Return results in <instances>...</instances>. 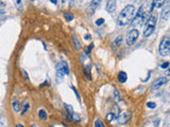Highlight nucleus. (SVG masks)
Returning <instances> with one entry per match:
<instances>
[{
  "mask_svg": "<svg viewBox=\"0 0 170 127\" xmlns=\"http://www.w3.org/2000/svg\"><path fill=\"white\" fill-rule=\"evenodd\" d=\"M167 82H168V80H167L166 77H158V78H156V79L153 82L151 88H152L153 90H156V89H158L160 87H162L163 85L167 84Z\"/></svg>",
  "mask_w": 170,
  "mask_h": 127,
  "instance_id": "0eeeda50",
  "label": "nucleus"
},
{
  "mask_svg": "<svg viewBox=\"0 0 170 127\" xmlns=\"http://www.w3.org/2000/svg\"><path fill=\"white\" fill-rule=\"evenodd\" d=\"M156 3H158V4H157V7H162V5H163V3H164V1H162V2L160 1V2H156Z\"/></svg>",
  "mask_w": 170,
  "mask_h": 127,
  "instance_id": "c85d7f7f",
  "label": "nucleus"
},
{
  "mask_svg": "<svg viewBox=\"0 0 170 127\" xmlns=\"http://www.w3.org/2000/svg\"><path fill=\"white\" fill-rule=\"evenodd\" d=\"M72 40H73V45H75L76 49H77L78 51L81 50V47H82V46H81V42H80V40L78 39V37H77L75 34L72 35Z\"/></svg>",
  "mask_w": 170,
  "mask_h": 127,
  "instance_id": "f8f14e48",
  "label": "nucleus"
},
{
  "mask_svg": "<svg viewBox=\"0 0 170 127\" xmlns=\"http://www.w3.org/2000/svg\"><path fill=\"white\" fill-rule=\"evenodd\" d=\"M51 2H52V3H54V4H56V3H57V1H55V0H52Z\"/></svg>",
  "mask_w": 170,
  "mask_h": 127,
  "instance_id": "7c9ffc66",
  "label": "nucleus"
},
{
  "mask_svg": "<svg viewBox=\"0 0 170 127\" xmlns=\"http://www.w3.org/2000/svg\"><path fill=\"white\" fill-rule=\"evenodd\" d=\"M95 127H104V125H103V123L101 122L100 119H97V120H96V122H95Z\"/></svg>",
  "mask_w": 170,
  "mask_h": 127,
  "instance_id": "aec40b11",
  "label": "nucleus"
},
{
  "mask_svg": "<svg viewBox=\"0 0 170 127\" xmlns=\"http://www.w3.org/2000/svg\"><path fill=\"white\" fill-rule=\"evenodd\" d=\"M23 72H24V75H25V76H26V78H27V79H29V77H28V73H27V72H26V71H25V70H24V71H23Z\"/></svg>",
  "mask_w": 170,
  "mask_h": 127,
  "instance_id": "cd10ccee",
  "label": "nucleus"
},
{
  "mask_svg": "<svg viewBox=\"0 0 170 127\" xmlns=\"http://www.w3.org/2000/svg\"><path fill=\"white\" fill-rule=\"evenodd\" d=\"M130 119H131V113L125 111V112L119 114V117H118V119H117V123L120 124V125H122V124H126L128 122L130 121Z\"/></svg>",
  "mask_w": 170,
  "mask_h": 127,
  "instance_id": "423d86ee",
  "label": "nucleus"
},
{
  "mask_svg": "<svg viewBox=\"0 0 170 127\" xmlns=\"http://www.w3.org/2000/svg\"><path fill=\"white\" fill-rule=\"evenodd\" d=\"M114 119H115V113H113V112H110V113H108V116H106V120L109 122L113 121Z\"/></svg>",
  "mask_w": 170,
  "mask_h": 127,
  "instance_id": "6ab92c4d",
  "label": "nucleus"
},
{
  "mask_svg": "<svg viewBox=\"0 0 170 127\" xmlns=\"http://www.w3.org/2000/svg\"><path fill=\"white\" fill-rule=\"evenodd\" d=\"M156 20H157L156 14H152L150 17L147 19L145 30H144V36L145 37H149L153 33V31L155 29V26H156Z\"/></svg>",
  "mask_w": 170,
  "mask_h": 127,
  "instance_id": "7ed1b4c3",
  "label": "nucleus"
},
{
  "mask_svg": "<svg viewBox=\"0 0 170 127\" xmlns=\"http://www.w3.org/2000/svg\"><path fill=\"white\" fill-rule=\"evenodd\" d=\"M71 89H72V90H73V92H75V93H76V95H77V97H78V100H79V101H80V99H81V97H80V94H79V92H78V91H77V89H76V88H75V87H73V86H72V87H71Z\"/></svg>",
  "mask_w": 170,
  "mask_h": 127,
  "instance_id": "b1692460",
  "label": "nucleus"
},
{
  "mask_svg": "<svg viewBox=\"0 0 170 127\" xmlns=\"http://www.w3.org/2000/svg\"><path fill=\"white\" fill-rule=\"evenodd\" d=\"M155 4H156V1H152L150 4H148V3L141 4V7L138 9V11H137V13H136L135 18H134L133 21H132V26H133V27H137V26L141 25L146 19H148L149 14L152 13V11H153Z\"/></svg>",
  "mask_w": 170,
  "mask_h": 127,
  "instance_id": "f257e3e1",
  "label": "nucleus"
},
{
  "mask_svg": "<svg viewBox=\"0 0 170 127\" xmlns=\"http://www.w3.org/2000/svg\"><path fill=\"white\" fill-rule=\"evenodd\" d=\"M162 17H163L165 20H168V18H169V7L165 8V10L162 12Z\"/></svg>",
  "mask_w": 170,
  "mask_h": 127,
  "instance_id": "4468645a",
  "label": "nucleus"
},
{
  "mask_svg": "<svg viewBox=\"0 0 170 127\" xmlns=\"http://www.w3.org/2000/svg\"><path fill=\"white\" fill-rule=\"evenodd\" d=\"M138 35H139L138 30H136V29L131 30L129 33H128V36H126V45L128 46H133L136 42L137 38H138Z\"/></svg>",
  "mask_w": 170,
  "mask_h": 127,
  "instance_id": "39448f33",
  "label": "nucleus"
},
{
  "mask_svg": "<svg viewBox=\"0 0 170 127\" xmlns=\"http://www.w3.org/2000/svg\"><path fill=\"white\" fill-rule=\"evenodd\" d=\"M168 67H169V62L168 61H166V62H164V63H162V65H161V68H163V69H166Z\"/></svg>",
  "mask_w": 170,
  "mask_h": 127,
  "instance_id": "393cba45",
  "label": "nucleus"
},
{
  "mask_svg": "<svg viewBox=\"0 0 170 127\" xmlns=\"http://www.w3.org/2000/svg\"><path fill=\"white\" fill-rule=\"evenodd\" d=\"M103 22H104V19H103V18H99V19H97V21H96V25H97V26H101V25H103Z\"/></svg>",
  "mask_w": 170,
  "mask_h": 127,
  "instance_id": "4be33fe9",
  "label": "nucleus"
},
{
  "mask_svg": "<svg viewBox=\"0 0 170 127\" xmlns=\"http://www.w3.org/2000/svg\"><path fill=\"white\" fill-rule=\"evenodd\" d=\"M147 106H148L149 108H155V107H156V104L153 103V102H148V103H147Z\"/></svg>",
  "mask_w": 170,
  "mask_h": 127,
  "instance_id": "412c9836",
  "label": "nucleus"
},
{
  "mask_svg": "<svg viewBox=\"0 0 170 127\" xmlns=\"http://www.w3.org/2000/svg\"><path fill=\"white\" fill-rule=\"evenodd\" d=\"M126 78H128V75H126L125 72H123V71L119 72V74H118V79H119V82L124 83V82L126 80Z\"/></svg>",
  "mask_w": 170,
  "mask_h": 127,
  "instance_id": "ddd939ff",
  "label": "nucleus"
},
{
  "mask_svg": "<svg viewBox=\"0 0 170 127\" xmlns=\"http://www.w3.org/2000/svg\"><path fill=\"white\" fill-rule=\"evenodd\" d=\"M64 75H65V74L63 73V71L61 69V66H60V62H59L56 65V82L61 83L63 80V78H64Z\"/></svg>",
  "mask_w": 170,
  "mask_h": 127,
  "instance_id": "6e6552de",
  "label": "nucleus"
},
{
  "mask_svg": "<svg viewBox=\"0 0 170 127\" xmlns=\"http://www.w3.org/2000/svg\"><path fill=\"white\" fill-rule=\"evenodd\" d=\"M114 97H115V100H116V101H118V100H119V93H118V90H117V89H115V90H114Z\"/></svg>",
  "mask_w": 170,
  "mask_h": 127,
  "instance_id": "5701e85b",
  "label": "nucleus"
},
{
  "mask_svg": "<svg viewBox=\"0 0 170 127\" xmlns=\"http://www.w3.org/2000/svg\"><path fill=\"white\" fill-rule=\"evenodd\" d=\"M28 109H29V103L27 102H25L24 103V105H23V111H21V113H23V114H26V112L28 111Z\"/></svg>",
  "mask_w": 170,
  "mask_h": 127,
  "instance_id": "a211bd4d",
  "label": "nucleus"
},
{
  "mask_svg": "<svg viewBox=\"0 0 170 127\" xmlns=\"http://www.w3.org/2000/svg\"><path fill=\"white\" fill-rule=\"evenodd\" d=\"M116 2L115 1H109L108 2V4H106V7H105V9H106V11H108L109 13H114L115 12V10H116Z\"/></svg>",
  "mask_w": 170,
  "mask_h": 127,
  "instance_id": "1a4fd4ad",
  "label": "nucleus"
},
{
  "mask_svg": "<svg viewBox=\"0 0 170 127\" xmlns=\"http://www.w3.org/2000/svg\"><path fill=\"white\" fill-rule=\"evenodd\" d=\"M60 66H61V69L63 71V73L65 74V75H68L69 74V68L67 66V63L65 61H61L60 62Z\"/></svg>",
  "mask_w": 170,
  "mask_h": 127,
  "instance_id": "9b49d317",
  "label": "nucleus"
},
{
  "mask_svg": "<svg viewBox=\"0 0 170 127\" xmlns=\"http://www.w3.org/2000/svg\"><path fill=\"white\" fill-rule=\"evenodd\" d=\"M3 13H4L3 11H1V10H0V14H3Z\"/></svg>",
  "mask_w": 170,
  "mask_h": 127,
  "instance_id": "473e14b6",
  "label": "nucleus"
},
{
  "mask_svg": "<svg viewBox=\"0 0 170 127\" xmlns=\"http://www.w3.org/2000/svg\"><path fill=\"white\" fill-rule=\"evenodd\" d=\"M85 39H91V35H86L85 36Z\"/></svg>",
  "mask_w": 170,
  "mask_h": 127,
  "instance_id": "c756f323",
  "label": "nucleus"
},
{
  "mask_svg": "<svg viewBox=\"0 0 170 127\" xmlns=\"http://www.w3.org/2000/svg\"><path fill=\"white\" fill-rule=\"evenodd\" d=\"M158 52L161 56H168L170 53V39L168 36L163 37L161 44H160V49Z\"/></svg>",
  "mask_w": 170,
  "mask_h": 127,
  "instance_id": "20e7f679",
  "label": "nucleus"
},
{
  "mask_svg": "<svg viewBox=\"0 0 170 127\" xmlns=\"http://www.w3.org/2000/svg\"><path fill=\"white\" fill-rule=\"evenodd\" d=\"M31 127H37V126H36V125H32Z\"/></svg>",
  "mask_w": 170,
  "mask_h": 127,
  "instance_id": "72a5a7b5",
  "label": "nucleus"
},
{
  "mask_svg": "<svg viewBox=\"0 0 170 127\" xmlns=\"http://www.w3.org/2000/svg\"><path fill=\"white\" fill-rule=\"evenodd\" d=\"M134 13H135V7L134 5H132V4L126 5L119 13V15L117 17V24L119 26H126L132 20Z\"/></svg>",
  "mask_w": 170,
  "mask_h": 127,
  "instance_id": "f03ea898",
  "label": "nucleus"
},
{
  "mask_svg": "<svg viewBox=\"0 0 170 127\" xmlns=\"http://www.w3.org/2000/svg\"><path fill=\"white\" fill-rule=\"evenodd\" d=\"M38 114H39V118L41 120H47V113H46V111L44 109H40L39 112H38Z\"/></svg>",
  "mask_w": 170,
  "mask_h": 127,
  "instance_id": "dca6fc26",
  "label": "nucleus"
},
{
  "mask_svg": "<svg viewBox=\"0 0 170 127\" xmlns=\"http://www.w3.org/2000/svg\"><path fill=\"white\" fill-rule=\"evenodd\" d=\"M93 47H94V44H91V45L88 46V48H87V50H86V54H89V53H91V50L93 49Z\"/></svg>",
  "mask_w": 170,
  "mask_h": 127,
  "instance_id": "a878e982",
  "label": "nucleus"
},
{
  "mask_svg": "<svg viewBox=\"0 0 170 127\" xmlns=\"http://www.w3.org/2000/svg\"><path fill=\"white\" fill-rule=\"evenodd\" d=\"M12 107H13L14 112H16V113L20 111V104H19L17 97H14L13 99V101H12Z\"/></svg>",
  "mask_w": 170,
  "mask_h": 127,
  "instance_id": "9d476101",
  "label": "nucleus"
},
{
  "mask_svg": "<svg viewBox=\"0 0 170 127\" xmlns=\"http://www.w3.org/2000/svg\"><path fill=\"white\" fill-rule=\"evenodd\" d=\"M69 116H70V118H71V119H72L75 122H80V121H81V119H80V117H79V114H78V113L72 112V113H70Z\"/></svg>",
  "mask_w": 170,
  "mask_h": 127,
  "instance_id": "f3484780",
  "label": "nucleus"
},
{
  "mask_svg": "<svg viewBox=\"0 0 170 127\" xmlns=\"http://www.w3.org/2000/svg\"><path fill=\"white\" fill-rule=\"evenodd\" d=\"M64 17H65V19H66L67 21L73 20V15H72L71 13H69V12H65V13H64Z\"/></svg>",
  "mask_w": 170,
  "mask_h": 127,
  "instance_id": "2eb2a0df",
  "label": "nucleus"
},
{
  "mask_svg": "<svg viewBox=\"0 0 170 127\" xmlns=\"http://www.w3.org/2000/svg\"><path fill=\"white\" fill-rule=\"evenodd\" d=\"M0 7H1V8H3V7H6V3H4L3 1H0Z\"/></svg>",
  "mask_w": 170,
  "mask_h": 127,
  "instance_id": "bb28decb",
  "label": "nucleus"
},
{
  "mask_svg": "<svg viewBox=\"0 0 170 127\" xmlns=\"http://www.w3.org/2000/svg\"><path fill=\"white\" fill-rule=\"evenodd\" d=\"M16 127H24L23 125H20V124H18V125H16Z\"/></svg>",
  "mask_w": 170,
  "mask_h": 127,
  "instance_id": "2f4dec72",
  "label": "nucleus"
}]
</instances>
